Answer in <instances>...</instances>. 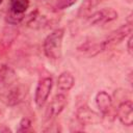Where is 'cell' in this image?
<instances>
[{
  "instance_id": "6da1fadb",
  "label": "cell",
  "mask_w": 133,
  "mask_h": 133,
  "mask_svg": "<svg viewBox=\"0 0 133 133\" xmlns=\"http://www.w3.org/2000/svg\"><path fill=\"white\" fill-rule=\"evenodd\" d=\"M64 36V30L62 28L55 29L46 36L43 44V50L45 55L49 59L58 60L62 55V41Z\"/></svg>"
},
{
  "instance_id": "7a4b0ae2",
  "label": "cell",
  "mask_w": 133,
  "mask_h": 133,
  "mask_svg": "<svg viewBox=\"0 0 133 133\" xmlns=\"http://www.w3.org/2000/svg\"><path fill=\"white\" fill-rule=\"evenodd\" d=\"M131 32H132V25L130 23L125 24V25L121 26L119 28H117L116 30L112 31L104 41H102L100 44H98L100 52L107 50L109 48H112L115 45L119 44L124 38L129 36V34H131Z\"/></svg>"
},
{
  "instance_id": "3957f363",
  "label": "cell",
  "mask_w": 133,
  "mask_h": 133,
  "mask_svg": "<svg viewBox=\"0 0 133 133\" xmlns=\"http://www.w3.org/2000/svg\"><path fill=\"white\" fill-rule=\"evenodd\" d=\"M53 87V79L51 77H44L38 80L34 92V102L37 108L44 107Z\"/></svg>"
},
{
  "instance_id": "277c9868",
  "label": "cell",
  "mask_w": 133,
  "mask_h": 133,
  "mask_svg": "<svg viewBox=\"0 0 133 133\" xmlns=\"http://www.w3.org/2000/svg\"><path fill=\"white\" fill-rule=\"evenodd\" d=\"M26 95H27V89L25 88V86L18 84L3 91L0 96V99L7 106H16L24 101Z\"/></svg>"
},
{
  "instance_id": "5b68a950",
  "label": "cell",
  "mask_w": 133,
  "mask_h": 133,
  "mask_svg": "<svg viewBox=\"0 0 133 133\" xmlns=\"http://www.w3.org/2000/svg\"><path fill=\"white\" fill-rule=\"evenodd\" d=\"M102 113H99L91 108H89L86 105H83L79 107L76 111V117L77 121L81 125L89 126V125H97L102 122Z\"/></svg>"
},
{
  "instance_id": "8992f818",
  "label": "cell",
  "mask_w": 133,
  "mask_h": 133,
  "mask_svg": "<svg viewBox=\"0 0 133 133\" xmlns=\"http://www.w3.org/2000/svg\"><path fill=\"white\" fill-rule=\"evenodd\" d=\"M66 104H68V98L65 95H63V94L55 95L46 108V112H45L46 119L51 121L54 117L58 116L62 112V110L64 109Z\"/></svg>"
},
{
  "instance_id": "52a82bcc",
  "label": "cell",
  "mask_w": 133,
  "mask_h": 133,
  "mask_svg": "<svg viewBox=\"0 0 133 133\" xmlns=\"http://www.w3.org/2000/svg\"><path fill=\"white\" fill-rule=\"evenodd\" d=\"M117 11L114 10L111 7L108 8H103L100 9L94 14H91L88 17V23L91 26H96V25H103L109 22H112L114 20L117 19Z\"/></svg>"
},
{
  "instance_id": "ba28073f",
  "label": "cell",
  "mask_w": 133,
  "mask_h": 133,
  "mask_svg": "<svg viewBox=\"0 0 133 133\" xmlns=\"http://www.w3.org/2000/svg\"><path fill=\"white\" fill-rule=\"evenodd\" d=\"M118 121L127 127L132 126L133 124V104L131 101L122 102L116 110Z\"/></svg>"
},
{
  "instance_id": "9c48e42d",
  "label": "cell",
  "mask_w": 133,
  "mask_h": 133,
  "mask_svg": "<svg viewBox=\"0 0 133 133\" xmlns=\"http://www.w3.org/2000/svg\"><path fill=\"white\" fill-rule=\"evenodd\" d=\"M96 104L100 110V112L104 115L109 112L112 106V99L110 95H108L105 90H100L96 95Z\"/></svg>"
},
{
  "instance_id": "30bf717a",
  "label": "cell",
  "mask_w": 133,
  "mask_h": 133,
  "mask_svg": "<svg viewBox=\"0 0 133 133\" xmlns=\"http://www.w3.org/2000/svg\"><path fill=\"white\" fill-rule=\"evenodd\" d=\"M75 84V78L70 72H62L57 78V88L61 91H69Z\"/></svg>"
},
{
  "instance_id": "8fae6325",
  "label": "cell",
  "mask_w": 133,
  "mask_h": 133,
  "mask_svg": "<svg viewBox=\"0 0 133 133\" xmlns=\"http://www.w3.org/2000/svg\"><path fill=\"white\" fill-rule=\"evenodd\" d=\"M30 4L29 0H10L9 1V10L10 12L19 16H25L26 10L28 9Z\"/></svg>"
},
{
  "instance_id": "7c38bea8",
  "label": "cell",
  "mask_w": 133,
  "mask_h": 133,
  "mask_svg": "<svg viewBox=\"0 0 133 133\" xmlns=\"http://www.w3.org/2000/svg\"><path fill=\"white\" fill-rule=\"evenodd\" d=\"M105 0H84L81 4L80 8H79V16H82V15L89 12L90 10L96 8L98 5H100Z\"/></svg>"
},
{
  "instance_id": "4fadbf2b",
  "label": "cell",
  "mask_w": 133,
  "mask_h": 133,
  "mask_svg": "<svg viewBox=\"0 0 133 133\" xmlns=\"http://www.w3.org/2000/svg\"><path fill=\"white\" fill-rule=\"evenodd\" d=\"M76 2H77V0H57V2L54 5V8L56 10H62V9L73 6Z\"/></svg>"
},
{
  "instance_id": "5bb4252c",
  "label": "cell",
  "mask_w": 133,
  "mask_h": 133,
  "mask_svg": "<svg viewBox=\"0 0 133 133\" xmlns=\"http://www.w3.org/2000/svg\"><path fill=\"white\" fill-rule=\"evenodd\" d=\"M31 127V123L27 117H24L21 119L20 124H19V128H18V132H26L28 130H30Z\"/></svg>"
},
{
  "instance_id": "9a60e30c",
  "label": "cell",
  "mask_w": 133,
  "mask_h": 133,
  "mask_svg": "<svg viewBox=\"0 0 133 133\" xmlns=\"http://www.w3.org/2000/svg\"><path fill=\"white\" fill-rule=\"evenodd\" d=\"M8 66L6 64H3V63H0V81H2L8 74Z\"/></svg>"
},
{
  "instance_id": "2e32d148",
  "label": "cell",
  "mask_w": 133,
  "mask_h": 133,
  "mask_svg": "<svg viewBox=\"0 0 133 133\" xmlns=\"http://www.w3.org/2000/svg\"><path fill=\"white\" fill-rule=\"evenodd\" d=\"M132 43H133V37H132V34H129V38L127 41V50L129 52L130 55L133 54V49H132Z\"/></svg>"
},
{
  "instance_id": "e0dca14e",
  "label": "cell",
  "mask_w": 133,
  "mask_h": 133,
  "mask_svg": "<svg viewBox=\"0 0 133 133\" xmlns=\"http://www.w3.org/2000/svg\"><path fill=\"white\" fill-rule=\"evenodd\" d=\"M0 132H10V130L7 127L2 126V127H0Z\"/></svg>"
},
{
  "instance_id": "ac0fdd59",
  "label": "cell",
  "mask_w": 133,
  "mask_h": 133,
  "mask_svg": "<svg viewBox=\"0 0 133 133\" xmlns=\"http://www.w3.org/2000/svg\"><path fill=\"white\" fill-rule=\"evenodd\" d=\"M2 2H3V0H0V4H1V3H2Z\"/></svg>"
}]
</instances>
